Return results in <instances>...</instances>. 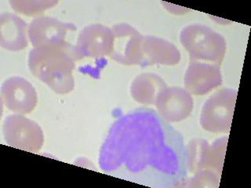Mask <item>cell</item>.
Listing matches in <instances>:
<instances>
[{
	"instance_id": "cell-3",
	"label": "cell",
	"mask_w": 251,
	"mask_h": 188,
	"mask_svg": "<svg viewBox=\"0 0 251 188\" xmlns=\"http://www.w3.org/2000/svg\"><path fill=\"white\" fill-rule=\"evenodd\" d=\"M180 41L190 53V61L219 65L226 53V41L222 35L202 24L184 27Z\"/></svg>"
},
{
	"instance_id": "cell-5",
	"label": "cell",
	"mask_w": 251,
	"mask_h": 188,
	"mask_svg": "<svg viewBox=\"0 0 251 188\" xmlns=\"http://www.w3.org/2000/svg\"><path fill=\"white\" fill-rule=\"evenodd\" d=\"M237 90L223 89L204 104L200 116L202 127L212 133H228L233 117Z\"/></svg>"
},
{
	"instance_id": "cell-9",
	"label": "cell",
	"mask_w": 251,
	"mask_h": 188,
	"mask_svg": "<svg viewBox=\"0 0 251 188\" xmlns=\"http://www.w3.org/2000/svg\"><path fill=\"white\" fill-rule=\"evenodd\" d=\"M112 29L100 24H94L86 26L78 34L76 45L74 46V55L78 61L83 57H104L112 52Z\"/></svg>"
},
{
	"instance_id": "cell-10",
	"label": "cell",
	"mask_w": 251,
	"mask_h": 188,
	"mask_svg": "<svg viewBox=\"0 0 251 188\" xmlns=\"http://www.w3.org/2000/svg\"><path fill=\"white\" fill-rule=\"evenodd\" d=\"M159 116L170 122L185 119L192 112L193 100L190 93L180 87H166L155 102Z\"/></svg>"
},
{
	"instance_id": "cell-2",
	"label": "cell",
	"mask_w": 251,
	"mask_h": 188,
	"mask_svg": "<svg viewBox=\"0 0 251 188\" xmlns=\"http://www.w3.org/2000/svg\"><path fill=\"white\" fill-rule=\"evenodd\" d=\"M73 50V45L35 47L28 53V69L53 92L69 94L75 87L73 71L76 60Z\"/></svg>"
},
{
	"instance_id": "cell-7",
	"label": "cell",
	"mask_w": 251,
	"mask_h": 188,
	"mask_svg": "<svg viewBox=\"0 0 251 188\" xmlns=\"http://www.w3.org/2000/svg\"><path fill=\"white\" fill-rule=\"evenodd\" d=\"M75 30L76 27L73 24L65 23L48 16H39L29 24L27 33L34 48L44 46H71L72 44L66 41L67 34Z\"/></svg>"
},
{
	"instance_id": "cell-6",
	"label": "cell",
	"mask_w": 251,
	"mask_h": 188,
	"mask_svg": "<svg viewBox=\"0 0 251 188\" xmlns=\"http://www.w3.org/2000/svg\"><path fill=\"white\" fill-rule=\"evenodd\" d=\"M112 52L110 57L124 65H141L143 35L128 24L120 23L112 28Z\"/></svg>"
},
{
	"instance_id": "cell-13",
	"label": "cell",
	"mask_w": 251,
	"mask_h": 188,
	"mask_svg": "<svg viewBox=\"0 0 251 188\" xmlns=\"http://www.w3.org/2000/svg\"><path fill=\"white\" fill-rule=\"evenodd\" d=\"M180 59V52L173 43L152 35L144 37L141 65H175Z\"/></svg>"
},
{
	"instance_id": "cell-4",
	"label": "cell",
	"mask_w": 251,
	"mask_h": 188,
	"mask_svg": "<svg viewBox=\"0 0 251 188\" xmlns=\"http://www.w3.org/2000/svg\"><path fill=\"white\" fill-rule=\"evenodd\" d=\"M2 133L6 144L22 151L37 153L44 143L43 129L39 124L18 114L5 118Z\"/></svg>"
},
{
	"instance_id": "cell-14",
	"label": "cell",
	"mask_w": 251,
	"mask_h": 188,
	"mask_svg": "<svg viewBox=\"0 0 251 188\" xmlns=\"http://www.w3.org/2000/svg\"><path fill=\"white\" fill-rule=\"evenodd\" d=\"M167 87L163 78L154 73H142L137 75L130 86L132 97L142 104H155L157 96Z\"/></svg>"
},
{
	"instance_id": "cell-11",
	"label": "cell",
	"mask_w": 251,
	"mask_h": 188,
	"mask_svg": "<svg viewBox=\"0 0 251 188\" xmlns=\"http://www.w3.org/2000/svg\"><path fill=\"white\" fill-rule=\"evenodd\" d=\"M219 65L201 61H190L184 77V86L188 92L204 95L222 84Z\"/></svg>"
},
{
	"instance_id": "cell-16",
	"label": "cell",
	"mask_w": 251,
	"mask_h": 188,
	"mask_svg": "<svg viewBox=\"0 0 251 188\" xmlns=\"http://www.w3.org/2000/svg\"><path fill=\"white\" fill-rule=\"evenodd\" d=\"M209 145L203 140H193L188 146V165L191 172L202 170L205 167Z\"/></svg>"
},
{
	"instance_id": "cell-8",
	"label": "cell",
	"mask_w": 251,
	"mask_h": 188,
	"mask_svg": "<svg viewBox=\"0 0 251 188\" xmlns=\"http://www.w3.org/2000/svg\"><path fill=\"white\" fill-rule=\"evenodd\" d=\"M0 94L4 106L18 115L25 116L31 113L37 104L36 90L22 77H10L4 81Z\"/></svg>"
},
{
	"instance_id": "cell-12",
	"label": "cell",
	"mask_w": 251,
	"mask_h": 188,
	"mask_svg": "<svg viewBox=\"0 0 251 188\" xmlns=\"http://www.w3.org/2000/svg\"><path fill=\"white\" fill-rule=\"evenodd\" d=\"M28 25L22 18L10 12L0 16V46L8 51L16 52L28 46Z\"/></svg>"
},
{
	"instance_id": "cell-1",
	"label": "cell",
	"mask_w": 251,
	"mask_h": 188,
	"mask_svg": "<svg viewBox=\"0 0 251 188\" xmlns=\"http://www.w3.org/2000/svg\"><path fill=\"white\" fill-rule=\"evenodd\" d=\"M99 164L118 178L154 188L174 186L186 176L183 137L154 110L137 108L114 122Z\"/></svg>"
},
{
	"instance_id": "cell-15",
	"label": "cell",
	"mask_w": 251,
	"mask_h": 188,
	"mask_svg": "<svg viewBox=\"0 0 251 188\" xmlns=\"http://www.w3.org/2000/svg\"><path fill=\"white\" fill-rule=\"evenodd\" d=\"M14 11L22 15L38 16L54 7L57 1L54 0H11L9 2Z\"/></svg>"
}]
</instances>
